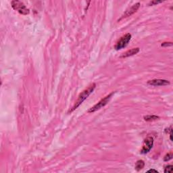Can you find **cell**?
<instances>
[{
    "mask_svg": "<svg viewBox=\"0 0 173 173\" xmlns=\"http://www.w3.org/2000/svg\"><path fill=\"white\" fill-rule=\"evenodd\" d=\"M95 86H96V84H95V83H93V84H91V85H90L89 87L87 88V89L84 90V91L80 94L79 96H78V99H77L76 101L75 102L74 106L72 107V110H70V111H69V112H73L75 109H76L77 108H78V107L81 104V103L83 102V101L85 100V99L87 98L89 96V95H91V93H92V92H93L94 91V89H95Z\"/></svg>",
    "mask_w": 173,
    "mask_h": 173,
    "instance_id": "obj_1",
    "label": "cell"
},
{
    "mask_svg": "<svg viewBox=\"0 0 173 173\" xmlns=\"http://www.w3.org/2000/svg\"><path fill=\"white\" fill-rule=\"evenodd\" d=\"M114 94V92H112V93L109 94L108 95H107L106 97H105L104 98L101 99V100L99 101V102L97 103V104H95V106L90 108L89 110H88V112H89V113H92V112H95V111L98 110H99V109H101V108H103V107H104L107 104V103H108V101H110L111 97H112V95H113Z\"/></svg>",
    "mask_w": 173,
    "mask_h": 173,
    "instance_id": "obj_2",
    "label": "cell"
},
{
    "mask_svg": "<svg viewBox=\"0 0 173 173\" xmlns=\"http://www.w3.org/2000/svg\"><path fill=\"white\" fill-rule=\"evenodd\" d=\"M12 7L13 9L15 10L18 11L20 14L23 15H27L29 14V10L26 7L25 5L21 1H18V0H15V1H12Z\"/></svg>",
    "mask_w": 173,
    "mask_h": 173,
    "instance_id": "obj_3",
    "label": "cell"
},
{
    "mask_svg": "<svg viewBox=\"0 0 173 173\" xmlns=\"http://www.w3.org/2000/svg\"><path fill=\"white\" fill-rule=\"evenodd\" d=\"M131 35L130 33H127L126 35H124L120 39V40L118 41L117 43L116 44L114 48L116 49V50H120L121 49H123L124 48H125L126 46H127L128 43L131 40Z\"/></svg>",
    "mask_w": 173,
    "mask_h": 173,
    "instance_id": "obj_4",
    "label": "cell"
},
{
    "mask_svg": "<svg viewBox=\"0 0 173 173\" xmlns=\"http://www.w3.org/2000/svg\"><path fill=\"white\" fill-rule=\"evenodd\" d=\"M153 145H154V139L152 137H148V138H146L144 141L143 146L141 150V153L143 154L148 153V152L151 150L152 147H153Z\"/></svg>",
    "mask_w": 173,
    "mask_h": 173,
    "instance_id": "obj_5",
    "label": "cell"
},
{
    "mask_svg": "<svg viewBox=\"0 0 173 173\" xmlns=\"http://www.w3.org/2000/svg\"><path fill=\"white\" fill-rule=\"evenodd\" d=\"M170 82L167 80L164 79H153L148 81V84L152 86H166L170 84Z\"/></svg>",
    "mask_w": 173,
    "mask_h": 173,
    "instance_id": "obj_6",
    "label": "cell"
},
{
    "mask_svg": "<svg viewBox=\"0 0 173 173\" xmlns=\"http://www.w3.org/2000/svg\"><path fill=\"white\" fill-rule=\"evenodd\" d=\"M139 7H140V3H135V4L133 5V6L131 7V8H129V10L126 11V12L124 14L123 16H122V18H120L119 20L123 19V18H127V17L131 16V15L133 14L134 13H135L137 10H138V9L139 8ZM119 20H118V21H119Z\"/></svg>",
    "mask_w": 173,
    "mask_h": 173,
    "instance_id": "obj_7",
    "label": "cell"
},
{
    "mask_svg": "<svg viewBox=\"0 0 173 173\" xmlns=\"http://www.w3.org/2000/svg\"><path fill=\"white\" fill-rule=\"evenodd\" d=\"M139 51H140V49L139 48H133L131 49V50L127 51V52H125V54H123V55L121 56V58H127V57H129V56H134L137 53H139Z\"/></svg>",
    "mask_w": 173,
    "mask_h": 173,
    "instance_id": "obj_8",
    "label": "cell"
},
{
    "mask_svg": "<svg viewBox=\"0 0 173 173\" xmlns=\"http://www.w3.org/2000/svg\"><path fill=\"white\" fill-rule=\"evenodd\" d=\"M145 166V162L143 160H138L135 164V170L137 171H139L142 170Z\"/></svg>",
    "mask_w": 173,
    "mask_h": 173,
    "instance_id": "obj_9",
    "label": "cell"
},
{
    "mask_svg": "<svg viewBox=\"0 0 173 173\" xmlns=\"http://www.w3.org/2000/svg\"><path fill=\"white\" fill-rule=\"evenodd\" d=\"M143 118L146 121L151 122V121H154V120H156L158 119H159L160 117L159 116H156V115H148V116H145Z\"/></svg>",
    "mask_w": 173,
    "mask_h": 173,
    "instance_id": "obj_10",
    "label": "cell"
},
{
    "mask_svg": "<svg viewBox=\"0 0 173 173\" xmlns=\"http://www.w3.org/2000/svg\"><path fill=\"white\" fill-rule=\"evenodd\" d=\"M172 168L173 166L172 165H168V166H166V168L164 169V172L165 173H168V172H172Z\"/></svg>",
    "mask_w": 173,
    "mask_h": 173,
    "instance_id": "obj_11",
    "label": "cell"
},
{
    "mask_svg": "<svg viewBox=\"0 0 173 173\" xmlns=\"http://www.w3.org/2000/svg\"><path fill=\"white\" fill-rule=\"evenodd\" d=\"M172 153H170V154H167L166 156H165L164 158V160L165 162H167V161H169L170 160H171L172 158Z\"/></svg>",
    "mask_w": 173,
    "mask_h": 173,
    "instance_id": "obj_12",
    "label": "cell"
},
{
    "mask_svg": "<svg viewBox=\"0 0 173 173\" xmlns=\"http://www.w3.org/2000/svg\"><path fill=\"white\" fill-rule=\"evenodd\" d=\"M162 47H170L172 46V42H164L162 43Z\"/></svg>",
    "mask_w": 173,
    "mask_h": 173,
    "instance_id": "obj_13",
    "label": "cell"
},
{
    "mask_svg": "<svg viewBox=\"0 0 173 173\" xmlns=\"http://www.w3.org/2000/svg\"><path fill=\"white\" fill-rule=\"evenodd\" d=\"M162 2V1H150V3H149V5H154Z\"/></svg>",
    "mask_w": 173,
    "mask_h": 173,
    "instance_id": "obj_14",
    "label": "cell"
},
{
    "mask_svg": "<svg viewBox=\"0 0 173 173\" xmlns=\"http://www.w3.org/2000/svg\"><path fill=\"white\" fill-rule=\"evenodd\" d=\"M147 172H155V173H158V171H157L156 170H154V169H150Z\"/></svg>",
    "mask_w": 173,
    "mask_h": 173,
    "instance_id": "obj_15",
    "label": "cell"
}]
</instances>
